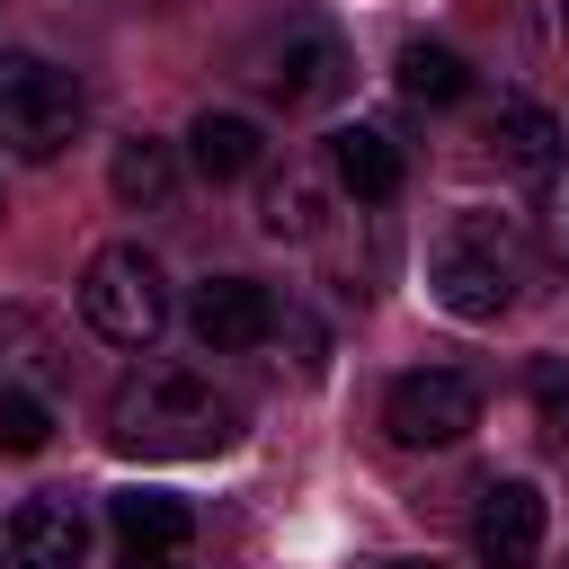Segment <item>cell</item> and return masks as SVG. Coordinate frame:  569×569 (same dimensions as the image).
<instances>
[{"label":"cell","instance_id":"8fae6325","mask_svg":"<svg viewBox=\"0 0 569 569\" xmlns=\"http://www.w3.org/2000/svg\"><path fill=\"white\" fill-rule=\"evenodd\" d=\"M62 373H71V356H62L53 320L27 311V302H0V391H44L53 400Z\"/></svg>","mask_w":569,"mask_h":569},{"label":"cell","instance_id":"30bf717a","mask_svg":"<svg viewBox=\"0 0 569 569\" xmlns=\"http://www.w3.org/2000/svg\"><path fill=\"white\" fill-rule=\"evenodd\" d=\"M0 542H9V569H80L89 560V516L62 489H36V498H18Z\"/></svg>","mask_w":569,"mask_h":569},{"label":"cell","instance_id":"3957f363","mask_svg":"<svg viewBox=\"0 0 569 569\" xmlns=\"http://www.w3.org/2000/svg\"><path fill=\"white\" fill-rule=\"evenodd\" d=\"M89 124V98L62 62L44 53H0V142L18 160H62Z\"/></svg>","mask_w":569,"mask_h":569},{"label":"cell","instance_id":"44dd1931","mask_svg":"<svg viewBox=\"0 0 569 569\" xmlns=\"http://www.w3.org/2000/svg\"><path fill=\"white\" fill-rule=\"evenodd\" d=\"M391 569H427V560H391Z\"/></svg>","mask_w":569,"mask_h":569},{"label":"cell","instance_id":"7a4b0ae2","mask_svg":"<svg viewBox=\"0 0 569 569\" xmlns=\"http://www.w3.org/2000/svg\"><path fill=\"white\" fill-rule=\"evenodd\" d=\"M427 293L453 320H498L516 302V249L498 231V213H453L427 249Z\"/></svg>","mask_w":569,"mask_h":569},{"label":"cell","instance_id":"4fadbf2b","mask_svg":"<svg viewBox=\"0 0 569 569\" xmlns=\"http://www.w3.org/2000/svg\"><path fill=\"white\" fill-rule=\"evenodd\" d=\"M329 169H311V160H284L276 178H267V196H258V231L267 240H320L329 231Z\"/></svg>","mask_w":569,"mask_h":569},{"label":"cell","instance_id":"7402d4cb","mask_svg":"<svg viewBox=\"0 0 569 569\" xmlns=\"http://www.w3.org/2000/svg\"><path fill=\"white\" fill-rule=\"evenodd\" d=\"M0 213H9V196H0Z\"/></svg>","mask_w":569,"mask_h":569},{"label":"cell","instance_id":"7c38bea8","mask_svg":"<svg viewBox=\"0 0 569 569\" xmlns=\"http://www.w3.org/2000/svg\"><path fill=\"white\" fill-rule=\"evenodd\" d=\"M329 178H338L356 204H391L400 178H409V160H400V142H391L382 124H338V133H329Z\"/></svg>","mask_w":569,"mask_h":569},{"label":"cell","instance_id":"6da1fadb","mask_svg":"<svg viewBox=\"0 0 569 569\" xmlns=\"http://www.w3.org/2000/svg\"><path fill=\"white\" fill-rule=\"evenodd\" d=\"M107 445H116V453H142V462L231 453V445H240V400L213 391V382L187 373V365H151V373H133V382H116V400H107Z\"/></svg>","mask_w":569,"mask_h":569},{"label":"cell","instance_id":"2e32d148","mask_svg":"<svg viewBox=\"0 0 569 569\" xmlns=\"http://www.w3.org/2000/svg\"><path fill=\"white\" fill-rule=\"evenodd\" d=\"M107 187H116V204L160 213V204L178 196V151H169V142H151V133H124V142L107 151Z\"/></svg>","mask_w":569,"mask_h":569},{"label":"cell","instance_id":"9a60e30c","mask_svg":"<svg viewBox=\"0 0 569 569\" xmlns=\"http://www.w3.org/2000/svg\"><path fill=\"white\" fill-rule=\"evenodd\" d=\"M187 160H196V178H249L258 160H267V133H258V116H240V107H204L196 124H187Z\"/></svg>","mask_w":569,"mask_h":569},{"label":"cell","instance_id":"9c48e42d","mask_svg":"<svg viewBox=\"0 0 569 569\" xmlns=\"http://www.w3.org/2000/svg\"><path fill=\"white\" fill-rule=\"evenodd\" d=\"M187 329H196L204 356H240V347H258L276 329V293L258 276H204L187 293Z\"/></svg>","mask_w":569,"mask_h":569},{"label":"cell","instance_id":"e0dca14e","mask_svg":"<svg viewBox=\"0 0 569 569\" xmlns=\"http://www.w3.org/2000/svg\"><path fill=\"white\" fill-rule=\"evenodd\" d=\"M400 98H418V107L471 98V62H462L453 44H400Z\"/></svg>","mask_w":569,"mask_h":569},{"label":"cell","instance_id":"8992f818","mask_svg":"<svg viewBox=\"0 0 569 569\" xmlns=\"http://www.w3.org/2000/svg\"><path fill=\"white\" fill-rule=\"evenodd\" d=\"M116 560L124 569H196V507L169 489H116L107 498Z\"/></svg>","mask_w":569,"mask_h":569},{"label":"cell","instance_id":"5b68a950","mask_svg":"<svg viewBox=\"0 0 569 569\" xmlns=\"http://www.w3.org/2000/svg\"><path fill=\"white\" fill-rule=\"evenodd\" d=\"M382 427L400 445H462L480 427V382L453 373V365H418V373H400L382 391Z\"/></svg>","mask_w":569,"mask_h":569},{"label":"cell","instance_id":"d6986e66","mask_svg":"<svg viewBox=\"0 0 569 569\" xmlns=\"http://www.w3.org/2000/svg\"><path fill=\"white\" fill-rule=\"evenodd\" d=\"M542 258L569 267V142H560V160L542 169Z\"/></svg>","mask_w":569,"mask_h":569},{"label":"cell","instance_id":"ffe728a7","mask_svg":"<svg viewBox=\"0 0 569 569\" xmlns=\"http://www.w3.org/2000/svg\"><path fill=\"white\" fill-rule=\"evenodd\" d=\"M525 391H533L542 427H560V436H569V356H542V365L525 373Z\"/></svg>","mask_w":569,"mask_h":569},{"label":"cell","instance_id":"ba28073f","mask_svg":"<svg viewBox=\"0 0 569 569\" xmlns=\"http://www.w3.org/2000/svg\"><path fill=\"white\" fill-rule=\"evenodd\" d=\"M258 89L284 98V107H329L347 89V44L329 27H284L267 44V62H258Z\"/></svg>","mask_w":569,"mask_h":569},{"label":"cell","instance_id":"277c9868","mask_svg":"<svg viewBox=\"0 0 569 569\" xmlns=\"http://www.w3.org/2000/svg\"><path fill=\"white\" fill-rule=\"evenodd\" d=\"M80 320L107 338V347H151L169 329V276L142 240H116L80 267Z\"/></svg>","mask_w":569,"mask_h":569},{"label":"cell","instance_id":"52a82bcc","mask_svg":"<svg viewBox=\"0 0 569 569\" xmlns=\"http://www.w3.org/2000/svg\"><path fill=\"white\" fill-rule=\"evenodd\" d=\"M542 525H551V507H542L533 480H489L480 507H471V551H480V569H533V560H542Z\"/></svg>","mask_w":569,"mask_h":569},{"label":"cell","instance_id":"5bb4252c","mask_svg":"<svg viewBox=\"0 0 569 569\" xmlns=\"http://www.w3.org/2000/svg\"><path fill=\"white\" fill-rule=\"evenodd\" d=\"M480 142H489V160H498V169H516V178H542V169L560 160V142H569V133L551 124V107H533V98H498Z\"/></svg>","mask_w":569,"mask_h":569},{"label":"cell","instance_id":"ac0fdd59","mask_svg":"<svg viewBox=\"0 0 569 569\" xmlns=\"http://www.w3.org/2000/svg\"><path fill=\"white\" fill-rule=\"evenodd\" d=\"M53 436V400L44 391H0V453H44Z\"/></svg>","mask_w":569,"mask_h":569},{"label":"cell","instance_id":"603a6c76","mask_svg":"<svg viewBox=\"0 0 569 569\" xmlns=\"http://www.w3.org/2000/svg\"><path fill=\"white\" fill-rule=\"evenodd\" d=\"M0 551H9V542H0Z\"/></svg>","mask_w":569,"mask_h":569}]
</instances>
